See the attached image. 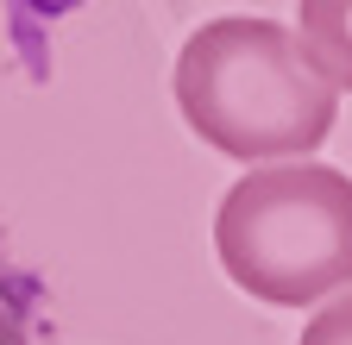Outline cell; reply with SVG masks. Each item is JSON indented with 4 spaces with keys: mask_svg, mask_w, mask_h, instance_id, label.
<instances>
[{
    "mask_svg": "<svg viewBox=\"0 0 352 345\" xmlns=\"http://www.w3.org/2000/svg\"><path fill=\"white\" fill-rule=\"evenodd\" d=\"M214 257L264 308H315L352 289V176L333 163H252L220 195Z\"/></svg>",
    "mask_w": 352,
    "mask_h": 345,
    "instance_id": "obj_2",
    "label": "cell"
},
{
    "mask_svg": "<svg viewBox=\"0 0 352 345\" xmlns=\"http://www.w3.org/2000/svg\"><path fill=\"white\" fill-rule=\"evenodd\" d=\"M296 38L340 95H352V0H302Z\"/></svg>",
    "mask_w": 352,
    "mask_h": 345,
    "instance_id": "obj_3",
    "label": "cell"
},
{
    "mask_svg": "<svg viewBox=\"0 0 352 345\" xmlns=\"http://www.w3.org/2000/svg\"><path fill=\"white\" fill-rule=\"evenodd\" d=\"M183 126L233 163L315 157L340 119V88L277 19H208L176 57Z\"/></svg>",
    "mask_w": 352,
    "mask_h": 345,
    "instance_id": "obj_1",
    "label": "cell"
},
{
    "mask_svg": "<svg viewBox=\"0 0 352 345\" xmlns=\"http://www.w3.org/2000/svg\"><path fill=\"white\" fill-rule=\"evenodd\" d=\"M0 345H32V339H25V320H19V308L7 301V289H0Z\"/></svg>",
    "mask_w": 352,
    "mask_h": 345,
    "instance_id": "obj_5",
    "label": "cell"
},
{
    "mask_svg": "<svg viewBox=\"0 0 352 345\" xmlns=\"http://www.w3.org/2000/svg\"><path fill=\"white\" fill-rule=\"evenodd\" d=\"M296 345H352V289L327 295V308H315V320L302 326Z\"/></svg>",
    "mask_w": 352,
    "mask_h": 345,
    "instance_id": "obj_4",
    "label": "cell"
}]
</instances>
